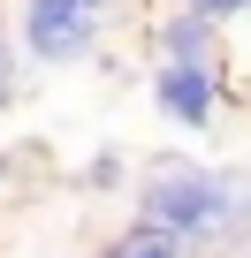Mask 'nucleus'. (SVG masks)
I'll use <instances>...</instances> for the list:
<instances>
[{
	"label": "nucleus",
	"instance_id": "1",
	"mask_svg": "<svg viewBox=\"0 0 251 258\" xmlns=\"http://www.w3.org/2000/svg\"><path fill=\"white\" fill-rule=\"evenodd\" d=\"M145 220L168 228V235H228L221 228V175L183 160V152H160L145 167V190H137Z\"/></svg>",
	"mask_w": 251,
	"mask_h": 258
},
{
	"label": "nucleus",
	"instance_id": "2",
	"mask_svg": "<svg viewBox=\"0 0 251 258\" xmlns=\"http://www.w3.org/2000/svg\"><path fill=\"white\" fill-rule=\"evenodd\" d=\"M114 0H31L23 8V46L38 61H84Z\"/></svg>",
	"mask_w": 251,
	"mask_h": 258
},
{
	"label": "nucleus",
	"instance_id": "3",
	"mask_svg": "<svg viewBox=\"0 0 251 258\" xmlns=\"http://www.w3.org/2000/svg\"><path fill=\"white\" fill-rule=\"evenodd\" d=\"M153 99H160L183 129H206V121H213V99H221V76H213V69H183V61H168V69L153 76Z\"/></svg>",
	"mask_w": 251,
	"mask_h": 258
},
{
	"label": "nucleus",
	"instance_id": "4",
	"mask_svg": "<svg viewBox=\"0 0 251 258\" xmlns=\"http://www.w3.org/2000/svg\"><path fill=\"white\" fill-rule=\"evenodd\" d=\"M160 46H168V61H183V69H213V23L206 16H168V31H160Z\"/></svg>",
	"mask_w": 251,
	"mask_h": 258
},
{
	"label": "nucleus",
	"instance_id": "5",
	"mask_svg": "<svg viewBox=\"0 0 251 258\" xmlns=\"http://www.w3.org/2000/svg\"><path fill=\"white\" fill-rule=\"evenodd\" d=\"M114 258H183V235H168V228H153V220H137L130 235L114 243Z\"/></svg>",
	"mask_w": 251,
	"mask_h": 258
},
{
	"label": "nucleus",
	"instance_id": "6",
	"mask_svg": "<svg viewBox=\"0 0 251 258\" xmlns=\"http://www.w3.org/2000/svg\"><path fill=\"white\" fill-rule=\"evenodd\" d=\"M183 8H190V16H206V23H221V16H243L251 0H183Z\"/></svg>",
	"mask_w": 251,
	"mask_h": 258
},
{
	"label": "nucleus",
	"instance_id": "7",
	"mask_svg": "<svg viewBox=\"0 0 251 258\" xmlns=\"http://www.w3.org/2000/svg\"><path fill=\"white\" fill-rule=\"evenodd\" d=\"M114 175H122V160H114V152H99V160H91V190H107Z\"/></svg>",
	"mask_w": 251,
	"mask_h": 258
},
{
	"label": "nucleus",
	"instance_id": "8",
	"mask_svg": "<svg viewBox=\"0 0 251 258\" xmlns=\"http://www.w3.org/2000/svg\"><path fill=\"white\" fill-rule=\"evenodd\" d=\"M8 76H16V53H8V23H0V91H16Z\"/></svg>",
	"mask_w": 251,
	"mask_h": 258
},
{
	"label": "nucleus",
	"instance_id": "9",
	"mask_svg": "<svg viewBox=\"0 0 251 258\" xmlns=\"http://www.w3.org/2000/svg\"><path fill=\"white\" fill-rule=\"evenodd\" d=\"M91 258H114V243H107V250H91Z\"/></svg>",
	"mask_w": 251,
	"mask_h": 258
},
{
	"label": "nucleus",
	"instance_id": "10",
	"mask_svg": "<svg viewBox=\"0 0 251 258\" xmlns=\"http://www.w3.org/2000/svg\"><path fill=\"white\" fill-rule=\"evenodd\" d=\"M236 258H251V243H236Z\"/></svg>",
	"mask_w": 251,
	"mask_h": 258
},
{
	"label": "nucleus",
	"instance_id": "11",
	"mask_svg": "<svg viewBox=\"0 0 251 258\" xmlns=\"http://www.w3.org/2000/svg\"><path fill=\"white\" fill-rule=\"evenodd\" d=\"M0 167H8V160H0Z\"/></svg>",
	"mask_w": 251,
	"mask_h": 258
}]
</instances>
